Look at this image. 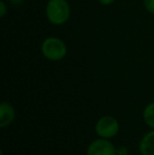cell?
Instances as JSON below:
<instances>
[{
  "label": "cell",
  "instance_id": "1",
  "mask_svg": "<svg viewBox=\"0 0 154 155\" xmlns=\"http://www.w3.org/2000/svg\"><path fill=\"white\" fill-rule=\"evenodd\" d=\"M70 5L67 0H49L45 8L48 20L56 25H64L70 18Z\"/></svg>",
  "mask_w": 154,
  "mask_h": 155
},
{
  "label": "cell",
  "instance_id": "2",
  "mask_svg": "<svg viewBox=\"0 0 154 155\" xmlns=\"http://www.w3.org/2000/svg\"><path fill=\"white\" fill-rule=\"evenodd\" d=\"M42 55L52 61H58L67 55V45L57 37H49L41 45Z\"/></svg>",
  "mask_w": 154,
  "mask_h": 155
},
{
  "label": "cell",
  "instance_id": "3",
  "mask_svg": "<svg viewBox=\"0 0 154 155\" xmlns=\"http://www.w3.org/2000/svg\"><path fill=\"white\" fill-rule=\"evenodd\" d=\"M95 132L98 137L101 138H113L119 132L118 119L111 115H105L100 117L95 124Z\"/></svg>",
  "mask_w": 154,
  "mask_h": 155
},
{
  "label": "cell",
  "instance_id": "4",
  "mask_svg": "<svg viewBox=\"0 0 154 155\" xmlns=\"http://www.w3.org/2000/svg\"><path fill=\"white\" fill-rule=\"evenodd\" d=\"M116 149L110 139L99 137L91 141L87 148L86 155H117Z\"/></svg>",
  "mask_w": 154,
  "mask_h": 155
},
{
  "label": "cell",
  "instance_id": "5",
  "mask_svg": "<svg viewBox=\"0 0 154 155\" xmlns=\"http://www.w3.org/2000/svg\"><path fill=\"white\" fill-rule=\"evenodd\" d=\"M16 117V111L14 107L8 101L0 104V128L4 129L11 126Z\"/></svg>",
  "mask_w": 154,
  "mask_h": 155
},
{
  "label": "cell",
  "instance_id": "6",
  "mask_svg": "<svg viewBox=\"0 0 154 155\" xmlns=\"http://www.w3.org/2000/svg\"><path fill=\"white\" fill-rule=\"evenodd\" d=\"M138 149L142 155H154V130L146 133L143 136Z\"/></svg>",
  "mask_w": 154,
  "mask_h": 155
},
{
  "label": "cell",
  "instance_id": "7",
  "mask_svg": "<svg viewBox=\"0 0 154 155\" xmlns=\"http://www.w3.org/2000/svg\"><path fill=\"white\" fill-rule=\"evenodd\" d=\"M143 119L149 128L154 130V101L145 107L143 111Z\"/></svg>",
  "mask_w": 154,
  "mask_h": 155
},
{
  "label": "cell",
  "instance_id": "8",
  "mask_svg": "<svg viewBox=\"0 0 154 155\" xmlns=\"http://www.w3.org/2000/svg\"><path fill=\"white\" fill-rule=\"evenodd\" d=\"M144 5L149 13L154 14V0H144Z\"/></svg>",
  "mask_w": 154,
  "mask_h": 155
},
{
  "label": "cell",
  "instance_id": "9",
  "mask_svg": "<svg viewBox=\"0 0 154 155\" xmlns=\"http://www.w3.org/2000/svg\"><path fill=\"white\" fill-rule=\"evenodd\" d=\"M117 155H129V149L126 146H119L116 149Z\"/></svg>",
  "mask_w": 154,
  "mask_h": 155
},
{
  "label": "cell",
  "instance_id": "10",
  "mask_svg": "<svg viewBox=\"0 0 154 155\" xmlns=\"http://www.w3.org/2000/svg\"><path fill=\"white\" fill-rule=\"evenodd\" d=\"M6 12H8V10H6V5L4 3V1H0V16L4 17Z\"/></svg>",
  "mask_w": 154,
  "mask_h": 155
},
{
  "label": "cell",
  "instance_id": "11",
  "mask_svg": "<svg viewBox=\"0 0 154 155\" xmlns=\"http://www.w3.org/2000/svg\"><path fill=\"white\" fill-rule=\"evenodd\" d=\"M99 2H100L101 4H103V5H109V4H112L115 0H98Z\"/></svg>",
  "mask_w": 154,
  "mask_h": 155
},
{
  "label": "cell",
  "instance_id": "12",
  "mask_svg": "<svg viewBox=\"0 0 154 155\" xmlns=\"http://www.w3.org/2000/svg\"><path fill=\"white\" fill-rule=\"evenodd\" d=\"M10 2L12 4H14V5H18V4L22 3L23 0H10Z\"/></svg>",
  "mask_w": 154,
  "mask_h": 155
}]
</instances>
